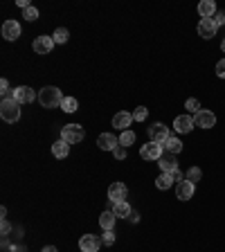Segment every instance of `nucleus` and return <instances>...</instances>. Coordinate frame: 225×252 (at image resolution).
Masks as SVG:
<instances>
[{
    "mask_svg": "<svg viewBox=\"0 0 225 252\" xmlns=\"http://www.w3.org/2000/svg\"><path fill=\"white\" fill-rule=\"evenodd\" d=\"M38 101H41L43 108H56L63 101V95L56 86H45V88L38 93Z\"/></svg>",
    "mask_w": 225,
    "mask_h": 252,
    "instance_id": "obj_1",
    "label": "nucleus"
},
{
    "mask_svg": "<svg viewBox=\"0 0 225 252\" xmlns=\"http://www.w3.org/2000/svg\"><path fill=\"white\" fill-rule=\"evenodd\" d=\"M0 117L5 119L7 124H14L20 119V104L16 99H2L0 104Z\"/></svg>",
    "mask_w": 225,
    "mask_h": 252,
    "instance_id": "obj_2",
    "label": "nucleus"
},
{
    "mask_svg": "<svg viewBox=\"0 0 225 252\" xmlns=\"http://www.w3.org/2000/svg\"><path fill=\"white\" fill-rule=\"evenodd\" d=\"M83 137H86V133L79 124H68V126L61 129V140L68 142V144H79Z\"/></svg>",
    "mask_w": 225,
    "mask_h": 252,
    "instance_id": "obj_3",
    "label": "nucleus"
},
{
    "mask_svg": "<svg viewBox=\"0 0 225 252\" xmlns=\"http://www.w3.org/2000/svg\"><path fill=\"white\" fill-rule=\"evenodd\" d=\"M140 155H142L144 160H160L162 155H165V147H162V144H158V142L149 140L147 144H142V149H140Z\"/></svg>",
    "mask_w": 225,
    "mask_h": 252,
    "instance_id": "obj_4",
    "label": "nucleus"
},
{
    "mask_svg": "<svg viewBox=\"0 0 225 252\" xmlns=\"http://www.w3.org/2000/svg\"><path fill=\"white\" fill-rule=\"evenodd\" d=\"M169 137H171V133H169V129H167L162 122H155L153 126H149V140H151V142L165 144Z\"/></svg>",
    "mask_w": 225,
    "mask_h": 252,
    "instance_id": "obj_5",
    "label": "nucleus"
},
{
    "mask_svg": "<svg viewBox=\"0 0 225 252\" xmlns=\"http://www.w3.org/2000/svg\"><path fill=\"white\" fill-rule=\"evenodd\" d=\"M126 196H129V187L124 182H112L108 187V200L111 203H122V200H126Z\"/></svg>",
    "mask_w": 225,
    "mask_h": 252,
    "instance_id": "obj_6",
    "label": "nucleus"
},
{
    "mask_svg": "<svg viewBox=\"0 0 225 252\" xmlns=\"http://www.w3.org/2000/svg\"><path fill=\"white\" fill-rule=\"evenodd\" d=\"M54 45H56V43H54L52 36H36L34 43H32L36 54H50L54 50Z\"/></svg>",
    "mask_w": 225,
    "mask_h": 252,
    "instance_id": "obj_7",
    "label": "nucleus"
},
{
    "mask_svg": "<svg viewBox=\"0 0 225 252\" xmlns=\"http://www.w3.org/2000/svg\"><path fill=\"white\" fill-rule=\"evenodd\" d=\"M101 246V239L95 234H83L81 239H79V250L81 252H97Z\"/></svg>",
    "mask_w": 225,
    "mask_h": 252,
    "instance_id": "obj_8",
    "label": "nucleus"
},
{
    "mask_svg": "<svg viewBox=\"0 0 225 252\" xmlns=\"http://www.w3.org/2000/svg\"><path fill=\"white\" fill-rule=\"evenodd\" d=\"M216 30H219V25H216L214 18H201V23H198V36L212 39V36L216 34Z\"/></svg>",
    "mask_w": 225,
    "mask_h": 252,
    "instance_id": "obj_9",
    "label": "nucleus"
},
{
    "mask_svg": "<svg viewBox=\"0 0 225 252\" xmlns=\"http://www.w3.org/2000/svg\"><path fill=\"white\" fill-rule=\"evenodd\" d=\"M97 147H99L101 151H115V149L119 147V137H115L112 133H101L99 137H97Z\"/></svg>",
    "mask_w": 225,
    "mask_h": 252,
    "instance_id": "obj_10",
    "label": "nucleus"
},
{
    "mask_svg": "<svg viewBox=\"0 0 225 252\" xmlns=\"http://www.w3.org/2000/svg\"><path fill=\"white\" fill-rule=\"evenodd\" d=\"M194 117L191 115H178L176 119H173V129H176V133L185 135V133H189L191 129H194Z\"/></svg>",
    "mask_w": 225,
    "mask_h": 252,
    "instance_id": "obj_11",
    "label": "nucleus"
},
{
    "mask_svg": "<svg viewBox=\"0 0 225 252\" xmlns=\"http://www.w3.org/2000/svg\"><path fill=\"white\" fill-rule=\"evenodd\" d=\"M194 122L196 126H201V129H212L214 124H216V115L212 111H201L194 115Z\"/></svg>",
    "mask_w": 225,
    "mask_h": 252,
    "instance_id": "obj_12",
    "label": "nucleus"
},
{
    "mask_svg": "<svg viewBox=\"0 0 225 252\" xmlns=\"http://www.w3.org/2000/svg\"><path fill=\"white\" fill-rule=\"evenodd\" d=\"M131 124H133V113L122 111V113H117V115L112 117V126H115L117 131H129Z\"/></svg>",
    "mask_w": 225,
    "mask_h": 252,
    "instance_id": "obj_13",
    "label": "nucleus"
},
{
    "mask_svg": "<svg viewBox=\"0 0 225 252\" xmlns=\"http://www.w3.org/2000/svg\"><path fill=\"white\" fill-rule=\"evenodd\" d=\"M2 36H5L7 41H16L18 36H20V25L16 20H5L2 23Z\"/></svg>",
    "mask_w": 225,
    "mask_h": 252,
    "instance_id": "obj_14",
    "label": "nucleus"
},
{
    "mask_svg": "<svg viewBox=\"0 0 225 252\" xmlns=\"http://www.w3.org/2000/svg\"><path fill=\"white\" fill-rule=\"evenodd\" d=\"M16 90V101L18 104H32V101L36 99V93L30 88V86H18Z\"/></svg>",
    "mask_w": 225,
    "mask_h": 252,
    "instance_id": "obj_15",
    "label": "nucleus"
},
{
    "mask_svg": "<svg viewBox=\"0 0 225 252\" xmlns=\"http://www.w3.org/2000/svg\"><path fill=\"white\" fill-rule=\"evenodd\" d=\"M158 164H160V169L162 174H173V171L178 169V160L173 153H165L160 160H158Z\"/></svg>",
    "mask_w": 225,
    "mask_h": 252,
    "instance_id": "obj_16",
    "label": "nucleus"
},
{
    "mask_svg": "<svg viewBox=\"0 0 225 252\" xmlns=\"http://www.w3.org/2000/svg\"><path fill=\"white\" fill-rule=\"evenodd\" d=\"M176 192H178V198H180V200H189V198H194L196 185H194V182H189V180H183V182H178Z\"/></svg>",
    "mask_w": 225,
    "mask_h": 252,
    "instance_id": "obj_17",
    "label": "nucleus"
},
{
    "mask_svg": "<svg viewBox=\"0 0 225 252\" xmlns=\"http://www.w3.org/2000/svg\"><path fill=\"white\" fill-rule=\"evenodd\" d=\"M198 14H201L203 18H214L216 16V2L214 0H203V2H198Z\"/></svg>",
    "mask_w": 225,
    "mask_h": 252,
    "instance_id": "obj_18",
    "label": "nucleus"
},
{
    "mask_svg": "<svg viewBox=\"0 0 225 252\" xmlns=\"http://www.w3.org/2000/svg\"><path fill=\"white\" fill-rule=\"evenodd\" d=\"M115 221H117V216L112 214V210H104L99 216V225L101 230H112L115 228Z\"/></svg>",
    "mask_w": 225,
    "mask_h": 252,
    "instance_id": "obj_19",
    "label": "nucleus"
},
{
    "mask_svg": "<svg viewBox=\"0 0 225 252\" xmlns=\"http://www.w3.org/2000/svg\"><path fill=\"white\" fill-rule=\"evenodd\" d=\"M133 212V207L126 203V200H122V203H112V214L117 218H129V214Z\"/></svg>",
    "mask_w": 225,
    "mask_h": 252,
    "instance_id": "obj_20",
    "label": "nucleus"
},
{
    "mask_svg": "<svg viewBox=\"0 0 225 252\" xmlns=\"http://www.w3.org/2000/svg\"><path fill=\"white\" fill-rule=\"evenodd\" d=\"M162 147H165V153H173V155H178V153L183 151V142L178 140L176 135H171V137H169Z\"/></svg>",
    "mask_w": 225,
    "mask_h": 252,
    "instance_id": "obj_21",
    "label": "nucleus"
},
{
    "mask_svg": "<svg viewBox=\"0 0 225 252\" xmlns=\"http://www.w3.org/2000/svg\"><path fill=\"white\" fill-rule=\"evenodd\" d=\"M52 153H54V158H68V153H70V144L68 142H63V140H59V142H54L52 144Z\"/></svg>",
    "mask_w": 225,
    "mask_h": 252,
    "instance_id": "obj_22",
    "label": "nucleus"
},
{
    "mask_svg": "<svg viewBox=\"0 0 225 252\" xmlns=\"http://www.w3.org/2000/svg\"><path fill=\"white\" fill-rule=\"evenodd\" d=\"M173 176L171 174H160L158 176V180H155V187L160 189V192H167V189H171V185H173Z\"/></svg>",
    "mask_w": 225,
    "mask_h": 252,
    "instance_id": "obj_23",
    "label": "nucleus"
},
{
    "mask_svg": "<svg viewBox=\"0 0 225 252\" xmlns=\"http://www.w3.org/2000/svg\"><path fill=\"white\" fill-rule=\"evenodd\" d=\"M79 108V101L75 99V97H63V101H61V111L63 113H75Z\"/></svg>",
    "mask_w": 225,
    "mask_h": 252,
    "instance_id": "obj_24",
    "label": "nucleus"
},
{
    "mask_svg": "<svg viewBox=\"0 0 225 252\" xmlns=\"http://www.w3.org/2000/svg\"><path fill=\"white\" fill-rule=\"evenodd\" d=\"M52 39L56 45H63V43H68V39H70V32L65 30V27H59V30H54Z\"/></svg>",
    "mask_w": 225,
    "mask_h": 252,
    "instance_id": "obj_25",
    "label": "nucleus"
},
{
    "mask_svg": "<svg viewBox=\"0 0 225 252\" xmlns=\"http://www.w3.org/2000/svg\"><path fill=\"white\" fill-rule=\"evenodd\" d=\"M203 178V169L201 167H189V169H187V174H185V180H189V182H198Z\"/></svg>",
    "mask_w": 225,
    "mask_h": 252,
    "instance_id": "obj_26",
    "label": "nucleus"
},
{
    "mask_svg": "<svg viewBox=\"0 0 225 252\" xmlns=\"http://www.w3.org/2000/svg\"><path fill=\"white\" fill-rule=\"evenodd\" d=\"M133 142H135V133H133L131 129H129V131H122V135H119V144L129 149Z\"/></svg>",
    "mask_w": 225,
    "mask_h": 252,
    "instance_id": "obj_27",
    "label": "nucleus"
},
{
    "mask_svg": "<svg viewBox=\"0 0 225 252\" xmlns=\"http://www.w3.org/2000/svg\"><path fill=\"white\" fill-rule=\"evenodd\" d=\"M147 117H149V111L144 106H137L135 111H133V119H135V122H144Z\"/></svg>",
    "mask_w": 225,
    "mask_h": 252,
    "instance_id": "obj_28",
    "label": "nucleus"
},
{
    "mask_svg": "<svg viewBox=\"0 0 225 252\" xmlns=\"http://www.w3.org/2000/svg\"><path fill=\"white\" fill-rule=\"evenodd\" d=\"M185 108H187L189 113H194V115L203 111V108H201V101H198V99H187V101H185Z\"/></svg>",
    "mask_w": 225,
    "mask_h": 252,
    "instance_id": "obj_29",
    "label": "nucleus"
},
{
    "mask_svg": "<svg viewBox=\"0 0 225 252\" xmlns=\"http://www.w3.org/2000/svg\"><path fill=\"white\" fill-rule=\"evenodd\" d=\"M23 16L27 18V20H30V23H34L36 18H38V9H36V7H27V9H23Z\"/></svg>",
    "mask_w": 225,
    "mask_h": 252,
    "instance_id": "obj_30",
    "label": "nucleus"
},
{
    "mask_svg": "<svg viewBox=\"0 0 225 252\" xmlns=\"http://www.w3.org/2000/svg\"><path fill=\"white\" fill-rule=\"evenodd\" d=\"M101 241H104V246H112V243H115V232H112V230H104Z\"/></svg>",
    "mask_w": 225,
    "mask_h": 252,
    "instance_id": "obj_31",
    "label": "nucleus"
},
{
    "mask_svg": "<svg viewBox=\"0 0 225 252\" xmlns=\"http://www.w3.org/2000/svg\"><path fill=\"white\" fill-rule=\"evenodd\" d=\"M112 155H115L117 160H124L126 158V147H122V144H119V147L112 151Z\"/></svg>",
    "mask_w": 225,
    "mask_h": 252,
    "instance_id": "obj_32",
    "label": "nucleus"
},
{
    "mask_svg": "<svg viewBox=\"0 0 225 252\" xmlns=\"http://www.w3.org/2000/svg\"><path fill=\"white\" fill-rule=\"evenodd\" d=\"M0 232H2V236H7L9 232H12V225H9V221L7 218H2V225H0Z\"/></svg>",
    "mask_w": 225,
    "mask_h": 252,
    "instance_id": "obj_33",
    "label": "nucleus"
},
{
    "mask_svg": "<svg viewBox=\"0 0 225 252\" xmlns=\"http://www.w3.org/2000/svg\"><path fill=\"white\" fill-rule=\"evenodd\" d=\"M216 75H219L221 79H225V59H221L219 63H216Z\"/></svg>",
    "mask_w": 225,
    "mask_h": 252,
    "instance_id": "obj_34",
    "label": "nucleus"
},
{
    "mask_svg": "<svg viewBox=\"0 0 225 252\" xmlns=\"http://www.w3.org/2000/svg\"><path fill=\"white\" fill-rule=\"evenodd\" d=\"M129 221H131V223H140V212H135V210L131 212V214H129Z\"/></svg>",
    "mask_w": 225,
    "mask_h": 252,
    "instance_id": "obj_35",
    "label": "nucleus"
},
{
    "mask_svg": "<svg viewBox=\"0 0 225 252\" xmlns=\"http://www.w3.org/2000/svg\"><path fill=\"white\" fill-rule=\"evenodd\" d=\"M214 20H216V25H225V12H219L214 16Z\"/></svg>",
    "mask_w": 225,
    "mask_h": 252,
    "instance_id": "obj_36",
    "label": "nucleus"
},
{
    "mask_svg": "<svg viewBox=\"0 0 225 252\" xmlns=\"http://www.w3.org/2000/svg\"><path fill=\"white\" fill-rule=\"evenodd\" d=\"M171 176H173V180H178V182H183L185 180V176H183V174H180V171H173V174H171Z\"/></svg>",
    "mask_w": 225,
    "mask_h": 252,
    "instance_id": "obj_37",
    "label": "nucleus"
},
{
    "mask_svg": "<svg viewBox=\"0 0 225 252\" xmlns=\"http://www.w3.org/2000/svg\"><path fill=\"white\" fill-rule=\"evenodd\" d=\"M16 5L20 7V9H27V7H30V2H27V0H16Z\"/></svg>",
    "mask_w": 225,
    "mask_h": 252,
    "instance_id": "obj_38",
    "label": "nucleus"
},
{
    "mask_svg": "<svg viewBox=\"0 0 225 252\" xmlns=\"http://www.w3.org/2000/svg\"><path fill=\"white\" fill-rule=\"evenodd\" d=\"M43 252H56V248H54V246H45V248H43Z\"/></svg>",
    "mask_w": 225,
    "mask_h": 252,
    "instance_id": "obj_39",
    "label": "nucleus"
},
{
    "mask_svg": "<svg viewBox=\"0 0 225 252\" xmlns=\"http://www.w3.org/2000/svg\"><path fill=\"white\" fill-rule=\"evenodd\" d=\"M221 50H223V52H225V41H223V43H221Z\"/></svg>",
    "mask_w": 225,
    "mask_h": 252,
    "instance_id": "obj_40",
    "label": "nucleus"
}]
</instances>
